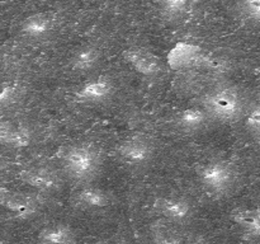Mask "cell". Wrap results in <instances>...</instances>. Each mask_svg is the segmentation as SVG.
<instances>
[{
  "instance_id": "cell-22",
  "label": "cell",
  "mask_w": 260,
  "mask_h": 244,
  "mask_svg": "<svg viewBox=\"0 0 260 244\" xmlns=\"http://www.w3.org/2000/svg\"><path fill=\"white\" fill-rule=\"evenodd\" d=\"M15 96V89L12 85H3L2 92H0V99L3 104L10 103Z\"/></svg>"
},
{
  "instance_id": "cell-4",
  "label": "cell",
  "mask_w": 260,
  "mask_h": 244,
  "mask_svg": "<svg viewBox=\"0 0 260 244\" xmlns=\"http://www.w3.org/2000/svg\"><path fill=\"white\" fill-rule=\"evenodd\" d=\"M117 157L124 164L131 167H142L154 158V145L144 137H132L118 145Z\"/></svg>"
},
{
  "instance_id": "cell-20",
  "label": "cell",
  "mask_w": 260,
  "mask_h": 244,
  "mask_svg": "<svg viewBox=\"0 0 260 244\" xmlns=\"http://www.w3.org/2000/svg\"><path fill=\"white\" fill-rule=\"evenodd\" d=\"M155 244H182V239L173 233L159 231L155 238Z\"/></svg>"
},
{
  "instance_id": "cell-16",
  "label": "cell",
  "mask_w": 260,
  "mask_h": 244,
  "mask_svg": "<svg viewBox=\"0 0 260 244\" xmlns=\"http://www.w3.org/2000/svg\"><path fill=\"white\" fill-rule=\"evenodd\" d=\"M99 57H101V53L98 48L94 46H86V47L80 48L74 55L71 60V68L78 73H86L95 68L96 64L99 63Z\"/></svg>"
},
{
  "instance_id": "cell-21",
  "label": "cell",
  "mask_w": 260,
  "mask_h": 244,
  "mask_svg": "<svg viewBox=\"0 0 260 244\" xmlns=\"http://www.w3.org/2000/svg\"><path fill=\"white\" fill-rule=\"evenodd\" d=\"M246 124L250 127L251 130L256 131L260 134V107L259 108H255L246 118Z\"/></svg>"
},
{
  "instance_id": "cell-5",
  "label": "cell",
  "mask_w": 260,
  "mask_h": 244,
  "mask_svg": "<svg viewBox=\"0 0 260 244\" xmlns=\"http://www.w3.org/2000/svg\"><path fill=\"white\" fill-rule=\"evenodd\" d=\"M168 61L173 69L192 68V66H215L212 58L203 53L202 48L190 43L179 42L168 55Z\"/></svg>"
},
{
  "instance_id": "cell-14",
  "label": "cell",
  "mask_w": 260,
  "mask_h": 244,
  "mask_svg": "<svg viewBox=\"0 0 260 244\" xmlns=\"http://www.w3.org/2000/svg\"><path fill=\"white\" fill-rule=\"evenodd\" d=\"M40 244H75V234L70 226L56 224L41 231Z\"/></svg>"
},
{
  "instance_id": "cell-17",
  "label": "cell",
  "mask_w": 260,
  "mask_h": 244,
  "mask_svg": "<svg viewBox=\"0 0 260 244\" xmlns=\"http://www.w3.org/2000/svg\"><path fill=\"white\" fill-rule=\"evenodd\" d=\"M231 219L250 236H260V208L235 211Z\"/></svg>"
},
{
  "instance_id": "cell-7",
  "label": "cell",
  "mask_w": 260,
  "mask_h": 244,
  "mask_svg": "<svg viewBox=\"0 0 260 244\" xmlns=\"http://www.w3.org/2000/svg\"><path fill=\"white\" fill-rule=\"evenodd\" d=\"M20 179L41 192H51L60 187V177L56 172L43 167L28 168L20 172Z\"/></svg>"
},
{
  "instance_id": "cell-18",
  "label": "cell",
  "mask_w": 260,
  "mask_h": 244,
  "mask_svg": "<svg viewBox=\"0 0 260 244\" xmlns=\"http://www.w3.org/2000/svg\"><path fill=\"white\" fill-rule=\"evenodd\" d=\"M162 12L169 15H179L188 9L190 0H156Z\"/></svg>"
},
{
  "instance_id": "cell-19",
  "label": "cell",
  "mask_w": 260,
  "mask_h": 244,
  "mask_svg": "<svg viewBox=\"0 0 260 244\" xmlns=\"http://www.w3.org/2000/svg\"><path fill=\"white\" fill-rule=\"evenodd\" d=\"M241 10L249 19L260 22V0H241Z\"/></svg>"
},
{
  "instance_id": "cell-10",
  "label": "cell",
  "mask_w": 260,
  "mask_h": 244,
  "mask_svg": "<svg viewBox=\"0 0 260 244\" xmlns=\"http://www.w3.org/2000/svg\"><path fill=\"white\" fill-rule=\"evenodd\" d=\"M0 141L8 147H25L32 141V134L29 129L22 125L8 124L3 122L0 126Z\"/></svg>"
},
{
  "instance_id": "cell-8",
  "label": "cell",
  "mask_w": 260,
  "mask_h": 244,
  "mask_svg": "<svg viewBox=\"0 0 260 244\" xmlns=\"http://www.w3.org/2000/svg\"><path fill=\"white\" fill-rule=\"evenodd\" d=\"M40 198L35 195L22 192H3L2 205L18 218H29L37 212L40 207Z\"/></svg>"
},
{
  "instance_id": "cell-15",
  "label": "cell",
  "mask_w": 260,
  "mask_h": 244,
  "mask_svg": "<svg viewBox=\"0 0 260 244\" xmlns=\"http://www.w3.org/2000/svg\"><path fill=\"white\" fill-rule=\"evenodd\" d=\"M210 114L207 113L205 108L200 107H190L184 109L177 116V125L183 130L188 131H194L201 129L206 125Z\"/></svg>"
},
{
  "instance_id": "cell-1",
  "label": "cell",
  "mask_w": 260,
  "mask_h": 244,
  "mask_svg": "<svg viewBox=\"0 0 260 244\" xmlns=\"http://www.w3.org/2000/svg\"><path fill=\"white\" fill-rule=\"evenodd\" d=\"M62 169L69 178L78 182L90 180L102 167V152L95 145L88 142L66 147L61 155Z\"/></svg>"
},
{
  "instance_id": "cell-23",
  "label": "cell",
  "mask_w": 260,
  "mask_h": 244,
  "mask_svg": "<svg viewBox=\"0 0 260 244\" xmlns=\"http://www.w3.org/2000/svg\"><path fill=\"white\" fill-rule=\"evenodd\" d=\"M256 142H258V145L260 146V134H258V136H256Z\"/></svg>"
},
{
  "instance_id": "cell-12",
  "label": "cell",
  "mask_w": 260,
  "mask_h": 244,
  "mask_svg": "<svg viewBox=\"0 0 260 244\" xmlns=\"http://www.w3.org/2000/svg\"><path fill=\"white\" fill-rule=\"evenodd\" d=\"M52 17L46 13H37L24 20L22 25V30L25 36L30 38H43L50 35L53 29Z\"/></svg>"
},
{
  "instance_id": "cell-3",
  "label": "cell",
  "mask_w": 260,
  "mask_h": 244,
  "mask_svg": "<svg viewBox=\"0 0 260 244\" xmlns=\"http://www.w3.org/2000/svg\"><path fill=\"white\" fill-rule=\"evenodd\" d=\"M200 182L208 192L225 193L230 190L236 180V170L225 160H213L198 170Z\"/></svg>"
},
{
  "instance_id": "cell-2",
  "label": "cell",
  "mask_w": 260,
  "mask_h": 244,
  "mask_svg": "<svg viewBox=\"0 0 260 244\" xmlns=\"http://www.w3.org/2000/svg\"><path fill=\"white\" fill-rule=\"evenodd\" d=\"M203 106L207 113L217 121L236 122L243 114L245 102L238 89L222 86L207 94Z\"/></svg>"
},
{
  "instance_id": "cell-13",
  "label": "cell",
  "mask_w": 260,
  "mask_h": 244,
  "mask_svg": "<svg viewBox=\"0 0 260 244\" xmlns=\"http://www.w3.org/2000/svg\"><path fill=\"white\" fill-rule=\"evenodd\" d=\"M75 201L83 207L103 208L112 203V195L101 188L85 187L76 193Z\"/></svg>"
},
{
  "instance_id": "cell-24",
  "label": "cell",
  "mask_w": 260,
  "mask_h": 244,
  "mask_svg": "<svg viewBox=\"0 0 260 244\" xmlns=\"http://www.w3.org/2000/svg\"><path fill=\"white\" fill-rule=\"evenodd\" d=\"M108 244H123V243H108Z\"/></svg>"
},
{
  "instance_id": "cell-9",
  "label": "cell",
  "mask_w": 260,
  "mask_h": 244,
  "mask_svg": "<svg viewBox=\"0 0 260 244\" xmlns=\"http://www.w3.org/2000/svg\"><path fill=\"white\" fill-rule=\"evenodd\" d=\"M113 83L111 79L101 76L86 83L80 90L76 92V98L84 103H101L108 99L113 93Z\"/></svg>"
},
{
  "instance_id": "cell-11",
  "label": "cell",
  "mask_w": 260,
  "mask_h": 244,
  "mask_svg": "<svg viewBox=\"0 0 260 244\" xmlns=\"http://www.w3.org/2000/svg\"><path fill=\"white\" fill-rule=\"evenodd\" d=\"M155 210L170 221H183L189 216L190 206L182 198L162 197L155 201Z\"/></svg>"
},
{
  "instance_id": "cell-6",
  "label": "cell",
  "mask_w": 260,
  "mask_h": 244,
  "mask_svg": "<svg viewBox=\"0 0 260 244\" xmlns=\"http://www.w3.org/2000/svg\"><path fill=\"white\" fill-rule=\"evenodd\" d=\"M123 58L137 73L144 76H156L162 70L159 58L145 48H127L123 52Z\"/></svg>"
}]
</instances>
